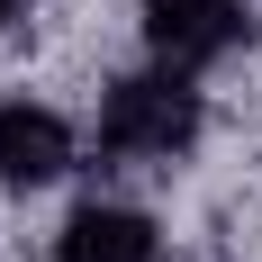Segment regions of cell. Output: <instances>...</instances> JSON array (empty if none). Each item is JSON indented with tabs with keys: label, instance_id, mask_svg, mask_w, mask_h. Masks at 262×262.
I'll return each mask as SVG.
<instances>
[{
	"label": "cell",
	"instance_id": "cell-1",
	"mask_svg": "<svg viewBox=\"0 0 262 262\" xmlns=\"http://www.w3.org/2000/svg\"><path fill=\"white\" fill-rule=\"evenodd\" d=\"M190 136H199V100H190L172 73H145V81H118L100 108V145L127 163H172L190 154Z\"/></svg>",
	"mask_w": 262,
	"mask_h": 262
},
{
	"label": "cell",
	"instance_id": "cell-2",
	"mask_svg": "<svg viewBox=\"0 0 262 262\" xmlns=\"http://www.w3.org/2000/svg\"><path fill=\"white\" fill-rule=\"evenodd\" d=\"M244 36H253V9H244V0H145V46H154L172 73L235 54Z\"/></svg>",
	"mask_w": 262,
	"mask_h": 262
},
{
	"label": "cell",
	"instance_id": "cell-3",
	"mask_svg": "<svg viewBox=\"0 0 262 262\" xmlns=\"http://www.w3.org/2000/svg\"><path fill=\"white\" fill-rule=\"evenodd\" d=\"M63 163H73V127H63L54 108H36V100H9V108H0V181H9V190L54 181Z\"/></svg>",
	"mask_w": 262,
	"mask_h": 262
},
{
	"label": "cell",
	"instance_id": "cell-4",
	"mask_svg": "<svg viewBox=\"0 0 262 262\" xmlns=\"http://www.w3.org/2000/svg\"><path fill=\"white\" fill-rule=\"evenodd\" d=\"M54 262H154V226L136 208H81L54 235Z\"/></svg>",
	"mask_w": 262,
	"mask_h": 262
},
{
	"label": "cell",
	"instance_id": "cell-5",
	"mask_svg": "<svg viewBox=\"0 0 262 262\" xmlns=\"http://www.w3.org/2000/svg\"><path fill=\"white\" fill-rule=\"evenodd\" d=\"M0 18H9V0H0Z\"/></svg>",
	"mask_w": 262,
	"mask_h": 262
}]
</instances>
